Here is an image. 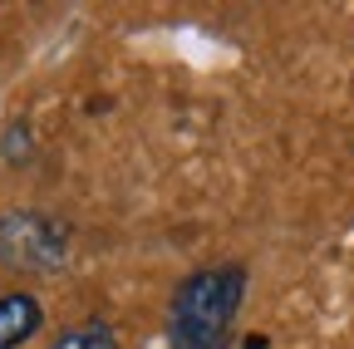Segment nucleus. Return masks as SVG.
<instances>
[{
	"mask_svg": "<svg viewBox=\"0 0 354 349\" xmlns=\"http://www.w3.org/2000/svg\"><path fill=\"white\" fill-rule=\"evenodd\" d=\"M0 158H6L10 167H30V158H35V133H30L25 118H10V123H6V133H0Z\"/></svg>",
	"mask_w": 354,
	"mask_h": 349,
	"instance_id": "39448f33",
	"label": "nucleus"
},
{
	"mask_svg": "<svg viewBox=\"0 0 354 349\" xmlns=\"http://www.w3.org/2000/svg\"><path fill=\"white\" fill-rule=\"evenodd\" d=\"M241 300H246L241 266L192 271L172 290V305H167V349H227Z\"/></svg>",
	"mask_w": 354,
	"mask_h": 349,
	"instance_id": "f257e3e1",
	"label": "nucleus"
},
{
	"mask_svg": "<svg viewBox=\"0 0 354 349\" xmlns=\"http://www.w3.org/2000/svg\"><path fill=\"white\" fill-rule=\"evenodd\" d=\"M69 266V227L35 207L0 211V271L10 276H55Z\"/></svg>",
	"mask_w": 354,
	"mask_h": 349,
	"instance_id": "f03ea898",
	"label": "nucleus"
},
{
	"mask_svg": "<svg viewBox=\"0 0 354 349\" xmlns=\"http://www.w3.org/2000/svg\"><path fill=\"white\" fill-rule=\"evenodd\" d=\"M44 325V305L30 290H6L0 295V349H20L39 334Z\"/></svg>",
	"mask_w": 354,
	"mask_h": 349,
	"instance_id": "7ed1b4c3",
	"label": "nucleus"
},
{
	"mask_svg": "<svg viewBox=\"0 0 354 349\" xmlns=\"http://www.w3.org/2000/svg\"><path fill=\"white\" fill-rule=\"evenodd\" d=\"M50 349H123V344L113 339L109 325H99V320H79V325H64V330L50 339Z\"/></svg>",
	"mask_w": 354,
	"mask_h": 349,
	"instance_id": "20e7f679",
	"label": "nucleus"
}]
</instances>
